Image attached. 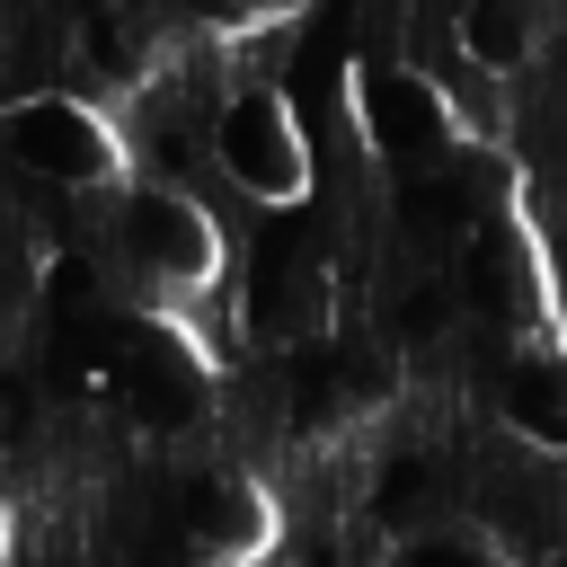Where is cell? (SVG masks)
Wrapping results in <instances>:
<instances>
[{"label":"cell","instance_id":"6da1fadb","mask_svg":"<svg viewBox=\"0 0 567 567\" xmlns=\"http://www.w3.org/2000/svg\"><path fill=\"white\" fill-rule=\"evenodd\" d=\"M97 248H106V275L159 310L195 301L213 275H221V230L213 213L195 204V186H159V177H124L106 186V213H97Z\"/></svg>","mask_w":567,"mask_h":567},{"label":"cell","instance_id":"7a4b0ae2","mask_svg":"<svg viewBox=\"0 0 567 567\" xmlns=\"http://www.w3.org/2000/svg\"><path fill=\"white\" fill-rule=\"evenodd\" d=\"M213 177L266 213H301V195L319 186L310 168V133L292 115V97L275 80H230L213 106Z\"/></svg>","mask_w":567,"mask_h":567},{"label":"cell","instance_id":"3957f363","mask_svg":"<svg viewBox=\"0 0 567 567\" xmlns=\"http://www.w3.org/2000/svg\"><path fill=\"white\" fill-rule=\"evenodd\" d=\"M0 168L53 195H97V186H124V133L80 89H53L27 106H0Z\"/></svg>","mask_w":567,"mask_h":567},{"label":"cell","instance_id":"277c9868","mask_svg":"<svg viewBox=\"0 0 567 567\" xmlns=\"http://www.w3.org/2000/svg\"><path fill=\"white\" fill-rule=\"evenodd\" d=\"M487 408H496V425L514 434V443H532V452H567V346H505L496 354V372H487Z\"/></svg>","mask_w":567,"mask_h":567},{"label":"cell","instance_id":"5b68a950","mask_svg":"<svg viewBox=\"0 0 567 567\" xmlns=\"http://www.w3.org/2000/svg\"><path fill=\"white\" fill-rule=\"evenodd\" d=\"M452 44H461L470 71H487V80H505V89L540 71V18H532L523 0H470V9L452 18Z\"/></svg>","mask_w":567,"mask_h":567},{"label":"cell","instance_id":"8992f818","mask_svg":"<svg viewBox=\"0 0 567 567\" xmlns=\"http://www.w3.org/2000/svg\"><path fill=\"white\" fill-rule=\"evenodd\" d=\"M381 567H514L487 532H470V523H434V532H408V540H390L381 549Z\"/></svg>","mask_w":567,"mask_h":567}]
</instances>
